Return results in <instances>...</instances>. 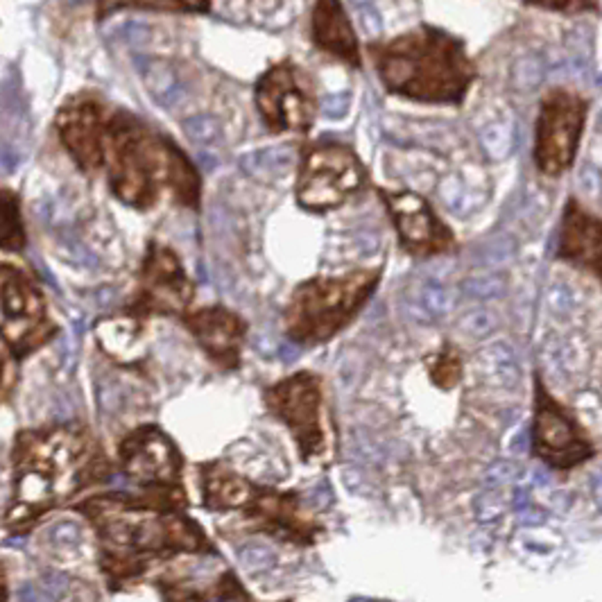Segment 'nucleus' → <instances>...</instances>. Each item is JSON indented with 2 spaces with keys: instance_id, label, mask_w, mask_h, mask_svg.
I'll return each instance as SVG.
<instances>
[{
  "instance_id": "f257e3e1",
  "label": "nucleus",
  "mask_w": 602,
  "mask_h": 602,
  "mask_svg": "<svg viewBox=\"0 0 602 602\" xmlns=\"http://www.w3.org/2000/svg\"><path fill=\"white\" fill-rule=\"evenodd\" d=\"M73 510L96 532L98 564L112 591L179 557H218L202 523L188 514L191 501L184 485L93 494Z\"/></svg>"
},
{
  "instance_id": "f03ea898",
  "label": "nucleus",
  "mask_w": 602,
  "mask_h": 602,
  "mask_svg": "<svg viewBox=\"0 0 602 602\" xmlns=\"http://www.w3.org/2000/svg\"><path fill=\"white\" fill-rule=\"evenodd\" d=\"M113 465L80 421L26 428L12 449V498L5 528L26 535L73 498L112 481Z\"/></svg>"
},
{
  "instance_id": "7ed1b4c3",
  "label": "nucleus",
  "mask_w": 602,
  "mask_h": 602,
  "mask_svg": "<svg viewBox=\"0 0 602 602\" xmlns=\"http://www.w3.org/2000/svg\"><path fill=\"white\" fill-rule=\"evenodd\" d=\"M102 170L113 198L137 211H150L163 195L191 211L202 207V175L192 159L125 109H112Z\"/></svg>"
},
{
  "instance_id": "20e7f679",
  "label": "nucleus",
  "mask_w": 602,
  "mask_h": 602,
  "mask_svg": "<svg viewBox=\"0 0 602 602\" xmlns=\"http://www.w3.org/2000/svg\"><path fill=\"white\" fill-rule=\"evenodd\" d=\"M367 51L385 91L419 105H462L478 77L465 41L430 23L374 41Z\"/></svg>"
},
{
  "instance_id": "39448f33",
  "label": "nucleus",
  "mask_w": 602,
  "mask_h": 602,
  "mask_svg": "<svg viewBox=\"0 0 602 602\" xmlns=\"http://www.w3.org/2000/svg\"><path fill=\"white\" fill-rule=\"evenodd\" d=\"M383 268L351 270L340 277H310L297 284L284 309V331L299 347H317L338 338L370 304Z\"/></svg>"
},
{
  "instance_id": "423d86ee",
  "label": "nucleus",
  "mask_w": 602,
  "mask_h": 602,
  "mask_svg": "<svg viewBox=\"0 0 602 602\" xmlns=\"http://www.w3.org/2000/svg\"><path fill=\"white\" fill-rule=\"evenodd\" d=\"M370 184V172L354 147L340 141L309 143L294 179V202L313 215L338 211L358 198Z\"/></svg>"
},
{
  "instance_id": "0eeeda50",
  "label": "nucleus",
  "mask_w": 602,
  "mask_h": 602,
  "mask_svg": "<svg viewBox=\"0 0 602 602\" xmlns=\"http://www.w3.org/2000/svg\"><path fill=\"white\" fill-rule=\"evenodd\" d=\"M263 403L270 415L285 426L297 444L299 457L306 465L329 456L331 440L322 376L310 370H299L274 380L263 390Z\"/></svg>"
},
{
  "instance_id": "6e6552de",
  "label": "nucleus",
  "mask_w": 602,
  "mask_h": 602,
  "mask_svg": "<svg viewBox=\"0 0 602 602\" xmlns=\"http://www.w3.org/2000/svg\"><path fill=\"white\" fill-rule=\"evenodd\" d=\"M57 331L36 278L19 265L0 263V344L23 360L46 347Z\"/></svg>"
},
{
  "instance_id": "1a4fd4ad",
  "label": "nucleus",
  "mask_w": 602,
  "mask_h": 602,
  "mask_svg": "<svg viewBox=\"0 0 602 602\" xmlns=\"http://www.w3.org/2000/svg\"><path fill=\"white\" fill-rule=\"evenodd\" d=\"M589 118V98L568 86H552L539 102L532 159L539 175L559 179L575 163Z\"/></svg>"
},
{
  "instance_id": "9d476101",
  "label": "nucleus",
  "mask_w": 602,
  "mask_h": 602,
  "mask_svg": "<svg viewBox=\"0 0 602 602\" xmlns=\"http://www.w3.org/2000/svg\"><path fill=\"white\" fill-rule=\"evenodd\" d=\"M532 456L548 469L567 471L587 465L596 457L598 446L575 412L551 395L542 376H535V408H532Z\"/></svg>"
},
{
  "instance_id": "9b49d317",
  "label": "nucleus",
  "mask_w": 602,
  "mask_h": 602,
  "mask_svg": "<svg viewBox=\"0 0 602 602\" xmlns=\"http://www.w3.org/2000/svg\"><path fill=\"white\" fill-rule=\"evenodd\" d=\"M254 105L272 134H309L319 109L317 86L304 66L284 59L258 77Z\"/></svg>"
},
{
  "instance_id": "f8f14e48",
  "label": "nucleus",
  "mask_w": 602,
  "mask_h": 602,
  "mask_svg": "<svg viewBox=\"0 0 602 602\" xmlns=\"http://www.w3.org/2000/svg\"><path fill=\"white\" fill-rule=\"evenodd\" d=\"M195 281L184 268V261L170 245L150 240L143 254L138 284L125 313L134 317H182L195 301Z\"/></svg>"
},
{
  "instance_id": "ddd939ff",
  "label": "nucleus",
  "mask_w": 602,
  "mask_h": 602,
  "mask_svg": "<svg viewBox=\"0 0 602 602\" xmlns=\"http://www.w3.org/2000/svg\"><path fill=\"white\" fill-rule=\"evenodd\" d=\"M238 514L245 530L270 536L277 543L313 548L326 539V526L306 510L301 494L294 489L256 485L254 496Z\"/></svg>"
},
{
  "instance_id": "4468645a",
  "label": "nucleus",
  "mask_w": 602,
  "mask_h": 602,
  "mask_svg": "<svg viewBox=\"0 0 602 602\" xmlns=\"http://www.w3.org/2000/svg\"><path fill=\"white\" fill-rule=\"evenodd\" d=\"M379 198L390 215L401 249L412 258L450 256L460 252L453 229L437 215L435 207L415 191L379 188Z\"/></svg>"
},
{
  "instance_id": "2eb2a0df",
  "label": "nucleus",
  "mask_w": 602,
  "mask_h": 602,
  "mask_svg": "<svg viewBox=\"0 0 602 602\" xmlns=\"http://www.w3.org/2000/svg\"><path fill=\"white\" fill-rule=\"evenodd\" d=\"M118 469L138 489H166L184 485L186 457L177 442L157 424L132 428L118 444Z\"/></svg>"
},
{
  "instance_id": "dca6fc26",
  "label": "nucleus",
  "mask_w": 602,
  "mask_h": 602,
  "mask_svg": "<svg viewBox=\"0 0 602 602\" xmlns=\"http://www.w3.org/2000/svg\"><path fill=\"white\" fill-rule=\"evenodd\" d=\"M113 106L98 93L82 91L68 98L55 116L59 143L84 175H98L105 161L106 125Z\"/></svg>"
},
{
  "instance_id": "f3484780",
  "label": "nucleus",
  "mask_w": 602,
  "mask_h": 602,
  "mask_svg": "<svg viewBox=\"0 0 602 602\" xmlns=\"http://www.w3.org/2000/svg\"><path fill=\"white\" fill-rule=\"evenodd\" d=\"M179 322L215 370L223 374L240 370L249 333V324L243 315L223 304L199 306V309L191 306L179 317Z\"/></svg>"
},
{
  "instance_id": "a211bd4d",
  "label": "nucleus",
  "mask_w": 602,
  "mask_h": 602,
  "mask_svg": "<svg viewBox=\"0 0 602 602\" xmlns=\"http://www.w3.org/2000/svg\"><path fill=\"white\" fill-rule=\"evenodd\" d=\"M555 258L593 278L602 277V220L577 198L564 204Z\"/></svg>"
},
{
  "instance_id": "6ab92c4d",
  "label": "nucleus",
  "mask_w": 602,
  "mask_h": 602,
  "mask_svg": "<svg viewBox=\"0 0 602 602\" xmlns=\"http://www.w3.org/2000/svg\"><path fill=\"white\" fill-rule=\"evenodd\" d=\"M310 39L319 51L347 66H363L358 36L342 0H315L310 14Z\"/></svg>"
},
{
  "instance_id": "aec40b11",
  "label": "nucleus",
  "mask_w": 602,
  "mask_h": 602,
  "mask_svg": "<svg viewBox=\"0 0 602 602\" xmlns=\"http://www.w3.org/2000/svg\"><path fill=\"white\" fill-rule=\"evenodd\" d=\"M202 507L213 514H238L254 496L258 482L249 481L224 460H207L198 465Z\"/></svg>"
},
{
  "instance_id": "412c9836",
  "label": "nucleus",
  "mask_w": 602,
  "mask_h": 602,
  "mask_svg": "<svg viewBox=\"0 0 602 602\" xmlns=\"http://www.w3.org/2000/svg\"><path fill=\"white\" fill-rule=\"evenodd\" d=\"M145 324L147 322L122 310L121 315L102 317L98 322L96 340L102 351L118 363H137L145 340Z\"/></svg>"
},
{
  "instance_id": "4be33fe9",
  "label": "nucleus",
  "mask_w": 602,
  "mask_h": 602,
  "mask_svg": "<svg viewBox=\"0 0 602 602\" xmlns=\"http://www.w3.org/2000/svg\"><path fill=\"white\" fill-rule=\"evenodd\" d=\"M122 10L170 12V14H207L211 0H96V16L106 19Z\"/></svg>"
},
{
  "instance_id": "5701e85b",
  "label": "nucleus",
  "mask_w": 602,
  "mask_h": 602,
  "mask_svg": "<svg viewBox=\"0 0 602 602\" xmlns=\"http://www.w3.org/2000/svg\"><path fill=\"white\" fill-rule=\"evenodd\" d=\"M27 236L20 215V198L12 188H0V252L19 254L26 249Z\"/></svg>"
},
{
  "instance_id": "b1692460",
  "label": "nucleus",
  "mask_w": 602,
  "mask_h": 602,
  "mask_svg": "<svg viewBox=\"0 0 602 602\" xmlns=\"http://www.w3.org/2000/svg\"><path fill=\"white\" fill-rule=\"evenodd\" d=\"M462 376H465V360L453 344H444L428 358V379L437 390H456L462 383Z\"/></svg>"
},
{
  "instance_id": "393cba45",
  "label": "nucleus",
  "mask_w": 602,
  "mask_h": 602,
  "mask_svg": "<svg viewBox=\"0 0 602 602\" xmlns=\"http://www.w3.org/2000/svg\"><path fill=\"white\" fill-rule=\"evenodd\" d=\"M526 3L559 14H587L598 10V0H526Z\"/></svg>"
},
{
  "instance_id": "a878e982",
  "label": "nucleus",
  "mask_w": 602,
  "mask_h": 602,
  "mask_svg": "<svg viewBox=\"0 0 602 602\" xmlns=\"http://www.w3.org/2000/svg\"><path fill=\"white\" fill-rule=\"evenodd\" d=\"M14 356L3 347L0 349V403L12 395L16 383V371H14Z\"/></svg>"
},
{
  "instance_id": "bb28decb",
  "label": "nucleus",
  "mask_w": 602,
  "mask_h": 602,
  "mask_svg": "<svg viewBox=\"0 0 602 602\" xmlns=\"http://www.w3.org/2000/svg\"><path fill=\"white\" fill-rule=\"evenodd\" d=\"M0 600H7V575L3 564H0Z\"/></svg>"
}]
</instances>
